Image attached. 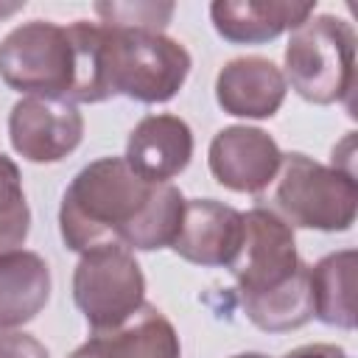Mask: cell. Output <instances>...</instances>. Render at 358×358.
<instances>
[{
	"label": "cell",
	"mask_w": 358,
	"mask_h": 358,
	"mask_svg": "<svg viewBox=\"0 0 358 358\" xmlns=\"http://www.w3.org/2000/svg\"><path fill=\"white\" fill-rule=\"evenodd\" d=\"M76 50L73 103H101L123 95L140 103H165L187 81L193 59L185 45L165 34L112 31L101 22L67 25Z\"/></svg>",
	"instance_id": "6da1fadb"
},
{
	"label": "cell",
	"mask_w": 358,
	"mask_h": 358,
	"mask_svg": "<svg viewBox=\"0 0 358 358\" xmlns=\"http://www.w3.org/2000/svg\"><path fill=\"white\" fill-rule=\"evenodd\" d=\"M154 185L140 179L123 157H101L84 165L67 185L59 207L62 241L70 252H92L120 243Z\"/></svg>",
	"instance_id": "7a4b0ae2"
},
{
	"label": "cell",
	"mask_w": 358,
	"mask_h": 358,
	"mask_svg": "<svg viewBox=\"0 0 358 358\" xmlns=\"http://www.w3.org/2000/svg\"><path fill=\"white\" fill-rule=\"evenodd\" d=\"M285 84L308 103H338L355 87V31L333 14L308 17L285 45Z\"/></svg>",
	"instance_id": "3957f363"
},
{
	"label": "cell",
	"mask_w": 358,
	"mask_h": 358,
	"mask_svg": "<svg viewBox=\"0 0 358 358\" xmlns=\"http://www.w3.org/2000/svg\"><path fill=\"white\" fill-rule=\"evenodd\" d=\"M271 199L285 224L319 232H344L358 213L355 176L299 151L282 154Z\"/></svg>",
	"instance_id": "277c9868"
},
{
	"label": "cell",
	"mask_w": 358,
	"mask_h": 358,
	"mask_svg": "<svg viewBox=\"0 0 358 358\" xmlns=\"http://www.w3.org/2000/svg\"><path fill=\"white\" fill-rule=\"evenodd\" d=\"M0 78L25 95L70 98L76 50L67 25L31 20L11 28L0 42Z\"/></svg>",
	"instance_id": "5b68a950"
},
{
	"label": "cell",
	"mask_w": 358,
	"mask_h": 358,
	"mask_svg": "<svg viewBox=\"0 0 358 358\" xmlns=\"http://www.w3.org/2000/svg\"><path fill=\"white\" fill-rule=\"evenodd\" d=\"M73 302L92 333L120 327L145 302V277L134 252L123 243L84 252L73 271Z\"/></svg>",
	"instance_id": "8992f818"
},
{
	"label": "cell",
	"mask_w": 358,
	"mask_h": 358,
	"mask_svg": "<svg viewBox=\"0 0 358 358\" xmlns=\"http://www.w3.org/2000/svg\"><path fill=\"white\" fill-rule=\"evenodd\" d=\"M302 266L296 255L294 227L274 210L255 207L243 215V241L235 260L227 266L235 277L241 299L263 296L285 285Z\"/></svg>",
	"instance_id": "52a82bcc"
},
{
	"label": "cell",
	"mask_w": 358,
	"mask_h": 358,
	"mask_svg": "<svg viewBox=\"0 0 358 358\" xmlns=\"http://www.w3.org/2000/svg\"><path fill=\"white\" fill-rule=\"evenodd\" d=\"M8 137L14 151L28 162H62L78 148L84 117L73 101L25 95L11 106Z\"/></svg>",
	"instance_id": "ba28073f"
},
{
	"label": "cell",
	"mask_w": 358,
	"mask_h": 358,
	"mask_svg": "<svg viewBox=\"0 0 358 358\" xmlns=\"http://www.w3.org/2000/svg\"><path fill=\"white\" fill-rule=\"evenodd\" d=\"M282 162V151L271 134L257 126L221 129L207 151L210 173L218 185L235 193H263L274 185Z\"/></svg>",
	"instance_id": "9c48e42d"
},
{
	"label": "cell",
	"mask_w": 358,
	"mask_h": 358,
	"mask_svg": "<svg viewBox=\"0 0 358 358\" xmlns=\"http://www.w3.org/2000/svg\"><path fill=\"white\" fill-rule=\"evenodd\" d=\"M243 241V213L215 199L185 201L182 227L171 249L196 266H229Z\"/></svg>",
	"instance_id": "30bf717a"
},
{
	"label": "cell",
	"mask_w": 358,
	"mask_h": 358,
	"mask_svg": "<svg viewBox=\"0 0 358 358\" xmlns=\"http://www.w3.org/2000/svg\"><path fill=\"white\" fill-rule=\"evenodd\" d=\"M193 157V131L179 115H145L126 140V165L151 185L179 176Z\"/></svg>",
	"instance_id": "8fae6325"
},
{
	"label": "cell",
	"mask_w": 358,
	"mask_h": 358,
	"mask_svg": "<svg viewBox=\"0 0 358 358\" xmlns=\"http://www.w3.org/2000/svg\"><path fill=\"white\" fill-rule=\"evenodd\" d=\"M285 92L288 84L282 70L263 56L229 59L215 76V101L232 117H274L285 101Z\"/></svg>",
	"instance_id": "7c38bea8"
},
{
	"label": "cell",
	"mask_w": 358,
	"mask_h": 358,
	"mask_svg": "<svg viewBox=\"0 0 358 358\" xmlns=\"http://www.w3.org/2000/svg\"><path fill=\"white\" fill-rule=\"evenodd\" d=\"M67 358H182V344L168 316L143 302L120 327L92 333Z\"/></svg>",
	"instance_id": "4fadbf2b"
},
{
	"label": "cell",
	"mask_w": 358,
	"mask_h": 358,
	"mask_svg": "<svg viewBox=\"0 0 358 358\" xmlns=\"http://www.w3.org/2000/svg\"><path fill=\"white\" fill-rule=\"evenodd\" d=\"M316 3L288 0H215L210 20L218 36L232 45H263L313 17Z\"/></svg>",
	"instance_id": "5bb4252c"
},
{
	"label": "cell",
	"mask_w": 358,
	"mask_h": 358,
	"mask_svg": "<svg viewBox=\"0 0 358 358\" xmlns=\"http://www.w3.org/2000/svg\"><path fill=\"white\" fill-rule=\"evenodd\" d=\"M50 299V268L42 255L14 249L0 255V330L36 319Z\"/></svg>",
	"instance_id": "9a60e30c"
},
{
	"label": "cell",
	"mask_w": 358,
	"mask_h": 358,
	"mask_svg": "<svg viewBox=\"0 0 358 358\" xmlns=\"http://www.w3.org/2000/svg\"><path fill=\"white\" fill-rule=\"evenodd\" d=\"M355 249L324 255L308 268L313 316L322 324L352 330L355 327Z\"/></svg>",
	"instance_id": "2e32d148"
},
{
	"label": "cell",
	"mask_w": 358,
	"mask_h": 358,
	"mask_svg": "<svg viewBox=\"0 0 358 358\" xmlns=\"http://www.w3.org/2000/svg\"><path fill=\"white\" fill-rule=\"evenodd\" d=\"M308 263H302L296 268V274L263 294V296H246L241 299L243 305V313L246 319L266 330V333H288V330H296L302 324H308L313 319V299H310V277H308Z\"/></svg>",
	"instance_id": "e0dca14e"
},
{
	"label": "cell",
	"mask_w": 358,
	"mask_h": 358,
	"mask_svg": "<svg viewBox=\"0 0 358 358\" xmlns=\"http://www.w3.org/2000/svg\"><path fill=\"white\" fill-rule=\"evenodd\" d=\"M185 215V196L171 182L154 185L148 201L143 204L134 224L123 232L120 243L134 252H154L162 246H171Z\"/></svg>",
	"instance_id": "ac0fdd59"
},
{
	"label": "cell",
	"mask_w": 358,
	"mask_h": 358,
	"mask_svg": "<svg viewBox=\"0 0 358 358\" xmlns=\"http://www.w3.org/2000/svg\"><path fill=\"white\" fill-rule=\"evenodd\" d=\"M95 14L101 17L103 28L112 31H148L162 34L171 22L176 6L173 3H95Z\"/></svg>",
	"instance_id": "d6986e66"
},
{
	"label": "cell",
	"mask_w": 358,
	"mask_h": 358,
	"mask_svg": "<svg viewBox=\"0 0 358 358\" xmlns=\"http://www.w3.org/2000/svg\"><path fill=\"white\" fill-rule=\"evenodd\" d=\"M25 201V193H22V176H20V168L14 165L11 157H6L0 151V215H8L14 210H20Z\"/></svg>",
	"instance_id": "ffe728a7"
},
{
	"label": "cell",
	"mask_w": 358,
	"mask_h": 358,
	"mask_svg": "<svg viewBox=\"0 0 358 358\" xmlns=\"http://www.w3.org/2000/svg\"><path fill=\"white\" fill-rule=\"evenodd\" d=\"M28 232H31V210H28V204H22L20 210H14L8 215H0V255L20 249L25 243Z\"/></svg>",
	"instance_id": "44dd1931"
},
{
	"label": "cell",
	"mask_w": 358,
	"mask_h": 358,
	"mask_svg": "<svg viewBox=\"0 0 358 358\" xmlns=\"http://www.w3.org/2000/svg\"><path fill=\"white\" fill-rule=\"evenodd\" d=\"M0 358H50L45 344L22 330H0Z\"/></svg>",
	"instance_id": "7402d4cb"
},
{
	"label": "cell",
	"mask_w": 358,
	"mask_h": 358,
	"mask_svg": "<svg viewBox=\"0 0 358 358\" xmlns=\"http://www.w3.org/2000/svg\"><path fill=\"white\" fill-rule=\"evenodd\" d=\"M282 358H347V352L336 344H305L285 352Z\"/></svg>",
	"instance_id": "603a6c76"
},
{
	"label": "cell",
	"mask_w": 358,
	"mask_h": 358,
	"mask_svg": "<svg viewBox=\"0 0 358 358\" xmlns=\"http://www.w3.org/2000/svg\"><path fill=\"white\" fill-rule=\"evenodd\" d=\"M232 358H268L263 352H241V355H232Z\"/></svg>",
	"instance_id": "cb8c5ba5"
}]
</instances>
